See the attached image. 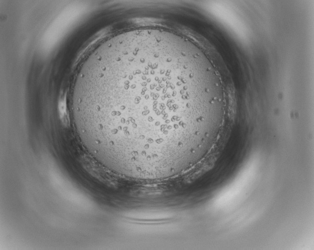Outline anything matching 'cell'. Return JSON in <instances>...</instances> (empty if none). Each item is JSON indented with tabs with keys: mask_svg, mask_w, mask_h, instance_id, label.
Listing matches in <instances>:
<instances>
[{
	"mask_svg": "<svg viewBox=\"0 0 314 250\" xmlns=\"http://www.w3.org/2000/svg\"><path fill=\"white\" fill-rule=\"evenodd\" d=\"M206 127L198 69L178 49L119 42L85 74L76 130L91 155L117 174L142 180L180 174Z\"/></svg>",
	"mask_w": 314,
	"mask_h": 250,
	"instance_id": "6da1fadb",
	"label": "cell"
}]
</instances>
